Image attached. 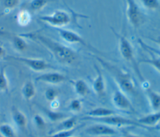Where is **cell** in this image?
Returning <instances> with one entry per match:
<instances>
[{
	"label": "cell",
	"instance_id": "6da1fadb",
	"mask_svg": "<svg viewBox=\"0 0 160 137\" xmlns=\"http://www.w3.org/2000/svg\"><path fill=\"white\" fill-rule=\"evenodd\" d=\"M19 34L25 39H30L42 44L51 53L54 59L62 65H72L78 59V53L74 49L39 33L29 32Z\"/></svg>",
	"mask_w": 160,
	"mask_h": 137
},
{
	"label": "cell",
	"instance_id": "7a4b0ae2",
	"mask_svg": "<svg viewBox=\"0 0 160 137\" xmlns=\"http://www.w3.org/2000/svg\"><path fill=\"white\" fill-rule=\"evenodd\" d=\"M97 61L108 71L118 84V89L128 94H136V88L135 81L131 74L127 71L111 63L98 56H93Z\"/></svg>",
	"mask_w": 160,
	"mask_h": 137
},
{
	"label": "cell",
	"instance_id": "3957f363",
	"mask_svg": "<svg viewBox=\"0 0 160 137\" xmlns=\"http://www.w3.org/2000/svg\"><path fill=\"white\" fill-rule=\"evenodd\" d=\"M111 30L118 39V48L121 56L132 66L139 79L142 82L144 81V78L139 68V62H138L136 59L134 48L131 43L124 35L118 33L112 28Z\"/></svg>",
	"mask_w": 160,
	"mask_h": 137
},
{
	"label": "cell",
	"instance_id": "277c9868",
	"mask_svg": "<svg viewBox=\"0 0 160 137\" xmlns=\"http://www.w3.org/2000/svg\"><path fill=\"white\" fill-rule=\"evenodd\" d=\"M126 16L129 23L135 29L141 27L146 21V15L135 0H124Z\"/></svg>",
	"mask_w": 160,
	"mask_h": 137
},
{
	"label": "cell",
	"instance_id": "5b68a950",
	"mask_svg": "<svg viewBox=\"0 0 160 137\" xmlns=\"http://www.w3.org/2000/svg\"><path fill=\"white\" fill-rule=\"evenodd\" d=\"M39 19L56 28H62L68 25L72 20L71 13L64 10H56L51 14L39 16Z\"/></svg>",
	"mask_w": 160,
	"mask_h": 137
},
{
	"label": "cell",
	"instance_id": "8992f818",
	"mask_svg": "<svg viewBox=\"0 0 160 137\" xmlns=\"http://www.w3.org/2000/svg\"><path fill=\"white\" fill-rule=\"evenodd\" d=\"M82 120L93 121L96 123H101L106 124L112 127H124V126H139L144 128L138 121L131 119L129 118L117 115L116 114L101 118H90L84 116Z\"/></svg>",
	"mask_w": 160,
	"mask_h": 137
},
{
	"label": "cell",
	"instance_id": "52a82bcc",
	"mask_svg": "<svg viewBox=\"0 0 160 137\" xmlns=\"http://www.w3.org/2000/svg\"><path fill=\"white\" fill-rule=\"evenodd\" d=\"M5 58L21 63L32 71L36 72H41L48 69L54 68V67L46 60L41 58H32L18 56H6Z\"/></svg>",
	"mask_w": 160,
	"mask_h": 137
},
{
	"label": "cell",
	"instance_id": "ba28073f",
	"mask_svg": "<svg viewBox=\"0 0 160 137\" xmlns=\"http://www.w3.org/2000/svg\"><path fill=\"white\" fill-rule=\"evenodd\" d=\"M60 38L66 43L72 44H81L87 48L93 53L99 54L101 52L98 49L95 48L93 46L88 43L79 34L75 31L63 28H56Z\"/></svg>",
	"mask_w": 160,
	"mask_h": 137
},
{
	"label": "cell",
	"instance_id": "9c48e42d",
	"mask_svg": "<svg viewBox=\"0 0 160 137\" xmlns=\"http://www.w3.org/2000/svg\"><path fill=\"white\" fill-rule=\"evenodd\" d=\"M111 101L113 106L119 111L128 113L135 112V109L128 95L118 88L114 91Z\"/></svg>",
	"mask_w": 160,
	"mask_h": 137
},
{
	"label": "cell",
	"instance_id": "30bf717a",
	"mask_svg": "<svg viewBox=\"0 0 160 137\" xmlns=\"http://www.w3.org/2000/svg\"><path fill=\"white\" fill-rule=\"evenodd\" d=\"M85 132L87 134L95 137L112 136L118 133L115 128L101 123H96L88 126L85 129Z\"/></svg>",
	"mask_w": 160,
	"mask_h": 137
},
{
	"label": "cell",
	"instance_id": "8fae6325",
	"mask_svg": "<svg viewBox=\"0 0 160 137\" xmlns=\"http://www.w3.org/2000/svg\"><path fill=\"white\" fill-rule=\"evenodd\" d=\"M68 80V77L63 73L58 71H50L38 75L34 78L36 83L41 82L51 85H57Z\"/></svg>",
	"mask_w": 160,
	"mask_h": 137
},
{
	"label": "cell",
	"instance_id": "7c38bea8",
	"mask_svg": "<svg viewBox=\"0 0 160 137\" xmlns=\"http://www.w3.org/2000/svg\"><path fill=\"white\" fill-rule=\"evenodd\" d=\"M96 76L92 83V89L94 93L99 97L104 96L106 92V82L101 69L98 65H94Z\"/></svg>",
	"mask_w": 160,
	"mask_h": 137
},
{
	"label": "cell",
	"instance_id": "4fadbf2b",
	"mask_svg": "<svg viewBox=\"0 0 160 137\" xmlns=\"http://www.w3.org/2000/svg\"><path fill=\"white\" fill-rule=\"evenodd\" d=\"M11 118L17 127L21 129H24L28 124L26 115L16 106H12L11 109Z\"/></svg>",
	"mask_w": 160,
	"mask_h": 137
},
{
	"label": "cell",
	"instance_id": "5bb4252c",
	"mask_svg": "<svg viewBox=\"0 0 160 137\" xmlns=\"http://www.w3.org/2000/svg\"><path fill=\"white\" fill-rule=\"evenodd\" d=\"M145 90V93L149 101L152 112L160 111V93L148 88Z\"/></svg>",
	"mask_w": 160,
	"mask_h": 137
},
{
	"label": "cell",
	"instance_id": "9a60e30c",
	"mask_svg": "<svg viewBox=\"0 0 160 137\" xmlns=\"http://www.w3.org/2000/svg\"><path fill=\"white\" fill-rule=\"evenodd\" d=\"M137 121L144 128L155 126L160 122V111L152 112L150 114L141 116Z\"/></svg>",
	"mask_w": 160,
	"mask_h": 137
},
{
	"label": "cell",
	"instance_id": "2e32d148",
	"mask_svg": "<svg viewBox=\"0 0 160 137\" xmlns=\"http://www.w3.org/2000/svg\"><path fill=\"white\" fill-rule=\"evenodd\" d=\"M71 83L78 98H82L89 94L90 89L85 80L82 79H78L71 81Z\"/></svg>",
	"mask_w": 160,
	"mask_h": 137
},
{
	"label": "cell",
	"instance_id": "e0dca14e",
	"mask_svg": "<svg viewBox=\"0 0 160 137\" xmlns=\"http://www.w3.org/2000/svg\"><path fill=\"white\" fill-rule=\"evenodd\" d=\"M78 119L76 116H68L66 118L61 120L59 124L56 128H54V129H52L50 133L61 130H68L75 128L79 126L78 124Z\"/></svg>",
	"mask_w": 160,
	"mask_h": 137
},
{
	"label": "cell",
	"instance_id": "ac0fdd59",
	"mask_svg": "<svg viewBox=\"0 0 160 137\" xmlns=\"http://www.w3.org/2000/svg\"><path fill=\"white\" fill-rule=\"evenodd\" d=\"M116 114V112L109 108L98 107L91 109L86 113V117L90 118H101Z\"/></svg>",
	"mask_w": 160,
	"mask_h": 137
},
{
	"label": "cell",
	"instance_id": "d6986e66",
	"mask_svg": "<svg viewBox=\"0 0 160 137\" xmlns=\"http://www.w3.org/2000/svg\"><path fill=\"white\" fill-rule=\"evenodd\" d=\"M36 90L34 83L31 80L26 81L21 88V94L23 98L27 101H31L36 95Z\"/></svg>",
	"mask_w": 160,
	"mask_h": 137
},
{
	"label": "cell",
	"instance_id": "ffe728a7",
	"mask_svg": "<svg viewBox=\"0 0 160 137\" xmlns=\"http://www.w3.org/2000/svg\"><path fill=\"white\" fill-rule=\"evenodd\" d=\"M11 41L14 49L18 52L24 51L28 47L25 38L20 34H11Z\"/></svg>",
	"mask_w": 160,
	"mask_h": 137
},
{
	"label": "cell",
	"instance_id": "44dd1931",
	"mask_svg": "<svg viewBox=\"0 0 160 137\" xmlns=\"http://www.w3.org/2000/svg\"><path fill=\"white\" fill-rule=\"evenodd\" d=\"M32 20V16L29 10L22 9H21L17 14L16 21L19 26L24 27L30 24Z\"/></svg>",
	"mask_w": 160,
	"mask_h": 137
},
{
	"label": "cell",
	"instance_id": "7402d4cb",
	"mask_svg": "<svg viewBox=\"0 0 160 137\" xmlns=\"http://www.w3.org/2000/svg\"><path fill=\"white\" fill-rule=\"evenodd\" d=\"M42 112L46 114L47 118L51 121H61L63 119L68 117L66 114L58 112L55 110H52L51 109H49L44 107H41Z\"/></svg>",
	"mask_w": 160,
	"mask_h": 137
},
{
	"label": "cell",
	"instance_id": "603a6c76",
	"mask_svg": "<svg viewBox=\"0 0 160 137\" xmlns=\"http://www.w3.org/2000/svg\"><path fill=\"white\" fill-rule=\"evenodd\" d=\"M148 53H149L151 56V58L149 59H142L140 61H139V64L144 63L146 64H149L151 66H152L156 70H157L160 73V58L156 55H154L152 53L147 51Z\"/></svg>",
	"mask_w": 160,
	"mask_h": 137
},
{
	"label": "cell",
	"instance_id": "cb8c5ba5",
	"mask_svg": "<svg viewBox=\"0 0 160 137\" xmlns=\"http://www.w3.org/2000/svg\"><path fill=\"white\" fill-rule=\"evenodd\" d=\"M9 91V81L6 76V66L0 67V92L8 93Z\"/></svg>",
	"mask_w": 160,
	"mask_h": 137
},
{
	"label": "cell",
	"instance_id": "d4e9b609",
	"mask_svg": "<svg viewBox=\"0 0 160 137\" xmlns=\"http://www.w3.org/2000/svg\"><path fill=\"white\" fill-rule=\"evenodd\" d=\"M81 128V126H78L75 128L68 130H61L49 133L48 136L44 137H72L74 133Z\"/></svg>",
	"mask_w": 160,
	"mask_h": 137
},
{
	"label": "cell",
	"instance_id": "484cf974",
	"mask_svg": "<svg viewBox=\"0 0 160 137\" xmlns=\"http://www.w3.org/2000/svg\"><path fill=\"white\" fill-rule=\"evenodd\" d=\"M0 134L2 137H16L14 128L9 123H3L0 125Z\"/></svg>",
	"mask_w": 160,
	"mask_h": 137
},
{
	"label": "cell",
	"instance_id": "4316f807",
	"mask_svg": "<svg viewBox=\"0 0 160 137\" xmlns=\"http://www.w3.org/2000/svg\"><path fill=\"white\" fill-rule=\"evenodd\" d=\"M68 108L72 113H79L82 108V103L81 98H77L71 100L69 103Z\"/></svg>",
	"mask_w": 160,
	"mask_h": 137
},
{
	"label": "cell",
	"instance_id": "83f0119b",
	"mask_svg": "<svg viewBox=\"0 0 160 137\" xmlns=\"http://www.w3.org/2000/svg\"><path fill=\"white\" fill-rule=\"evenodd\" d=\"M52 0H31L29 7L33 11H39L43 9Z\"/></svg>",
	"mask_w": 160,
	"mask_h": 137
},
{
	"label": "cell",
	"instance_id": "f1b7e54d",
	"mask_svg": "<svg viewBox=\"0 0 160 137\" xmlns=\"http://www.w3.org/2000/svg\"><path fill=\"white\" fill-rule=\"evenodd\" d=\"M141 4L146 9L155 10L159 8L160 3L159 0H139Z\"/></svg>",
	"mask_w": 160,
	"mask_h": 137
},
{
	"label": "cell",
	"instance_id": "f546056e",
	"mask_svg": "<svg viewBox=\"0 0 160 137\" xmlns=\"http://www.w3.org/2000/svg\"><path fill=\"white\" fill-rule=\"evenodd\" d=\"M138 42L139 43V44L141 46V47L144 49L146 51H149L152 53L154 55H156V56L159 57L160 58V51L158 50L157 49L152 48L149 45H148L146 43H145L142 40H141V39H139L138 40Z\"/></svg>",
	"mask_w": 160,
	"mask_h": 137
},
{
	"label": "cell",
	"instance_id": "4dcf8cb0",
	"mask_svg": "<svg viewBox=\"0 0 160 137\" xmlns=\"http://www.w3.org/2000/svg\"><path fill=\"white\" fill-rule=\"evenodd\" d=\"M58 92L53 88H48L44 91V96L47 101L51 102L56 99H58Z\"/></svg>",
	"mask_w": 160,
	"mask_h": 137
},
{
	"label": "cell",
	"instance_id": "1f68e13d",
	"mask_svg": "<svg viewBox=\"0 0 160 137\" xmlns=\"http://www.w3.org/2000/svg\"><path fill=\"white\" fill-rule=\"evenodd\" d=\"M21 0H4L3 6L6 11H8V13L16 8L19 4Z\"/></svg>",
	"mask_w": 160,
	"mask_h": 137
},
{
	"label": "cell",
	"instance_id": "d6a6232c",
	"mask_svg": "<svg viewBox=\"0 0 160 137\" xmlns=\"http://www.w3.org/2000/svg\"><path fill=\"white\" fill-rule=\"evenodd\" d=\"M33 123L35 126L41 129H43L46 127V121L43 117L39 114H35L32 118Z\"/></svg>",
	"mask_w": 160,
	"mask_h": 137
},
{
	"label": "cell",
	"instance_id": "836d02e7",
	"mask_svg": "<svg viewBox=\"0 0 160 137\" xmlns=\"http://www.w3.org/2000/svg\"><path fill=\"white\" fill-rule=\"evenodd\" d=\"M50 103H51V109L52 110H56V109H58V108L60 105V103L58 99H56L51 101Z\"/></svg>",
	"mask_w": 160,
	"mask_h": 137
},
{
	"label": "cell",
	"instance_id": "e575fe53",
	"mask_svg": "<svg viewBox=\"0 0 160 137\" xmlns=\"http://www.w3.org/2000/svg\"><path fill=\"white\" fill-rule=\"evenodd\" d=\"M6 56V51L3 46L0 44V59L5 58Z\"/></svg>",
	"mask_w": 160,
	"mask_h": 137
},
{
	"label": "cell",
	"instance_id": "d590c367",
	"mask_svg": "<svg viewBox=\"0 0 160 137\" xmlns=\"http://www.w3.org/2000/svg\"><path fill=\"white\" fill-rule=\"evenodd\" d=\"M120 137H142V136L136 134H134V133L126 132V133H123V134H122Z\"/></svg>",
	"mask_w": 160,
	"mask_h": 137
},
{
	"label": "cell",
	"instance_id": "8d00e7d4",
	"mask_svg": "<svg viewBox=\"0 0 160 137\" xmlns=\"http://www.w3.org/2000/svg\"><path fill=\"white\" fill-rule=\"evenodd\" d=\"M151 39L152 41H154L156 43H157L159 46V47H160V36L157 37V38H151Z\"/></svg>",
	"mask_w": 160,
	"mask_h": 137
},
{
	"label": "cell",
	"instance_id": "74e56055",
	"mask_svg": "<svg viewBox=\"0 0 160 137\" xmlns=\"http://www.w3.org/2000/svg\"><path fill=\"white\" fill-rule=\"evenodd\" d=\"M72 137H78V136H72Z\"/></svg>",
	"mask_w": 160,
	"mask_h": 137
}]
</instances>
